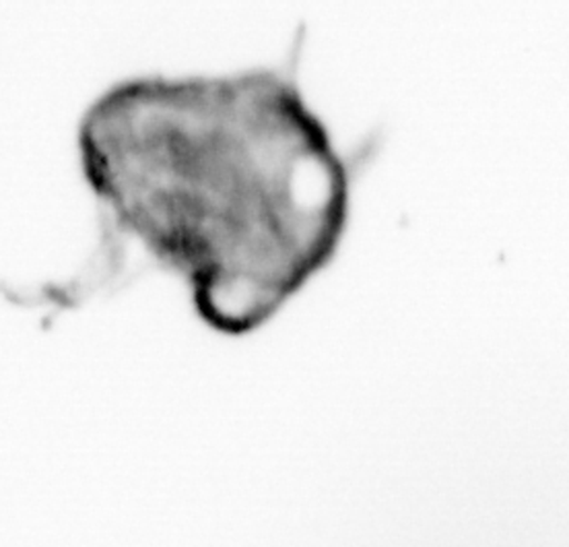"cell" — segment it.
I'll list each match as a JSON object with an SVG mask.
<instances>
[{
  "label": "cell",
  "mask_w": 569,
  "mask_h": 547,
  "mask_svg": "<svg viewBox=\"0 0 569 547\" xmlns=\"http://www.w3.org/2000/svg\"><path fill=\"white\" fill-rule=\"evenodd\" d=\"M151 87L168 122L153 115L151 159H127L151 172L122 178L134 188L110 199L157 260L192 279L200 317L250 331L337 250L347 195L299 192V182L345 170L306 110L284 129L238 127L240 79Z\"/></svg>",
  "instance_id": "obj_1"
}]
</instances>
